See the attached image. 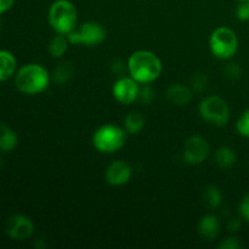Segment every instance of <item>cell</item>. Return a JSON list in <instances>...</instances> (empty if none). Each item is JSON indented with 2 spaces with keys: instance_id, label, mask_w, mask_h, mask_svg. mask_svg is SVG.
<instances>
[{
  "instance_id": "1",
  "label": "cell",
  "mask_w": 249,
  "mask_h": 249,
  "mask_svg": "<svg viewBox=\"0 0 249 249\" xmlns=\"http://www.w3.org/2000/svg\"><path fill=\"white\" fill-rule=\"evenodd\" d=\"M128 72L131 78L140 84H151L162 73V61L152 51L138 50L129 57Z\"/></svg>"
},
{
  "instance_id": "2",
  "label": "cell",
  "mask_w": 249,
  "mask_h": 249,
  "mask_svg": "<svg viewBox=\"0 0 249 249\" xmlns=\"http://www.w3.org/2000/svg\"><path fill=\"white\" fill-rule=\"evenodd\" d=\"M50 83V75L45 67L38 63H28L19 68L15 75V84L26 95H36L45 91Z\"/></svg>"
},
{
  "instance_id": "3",
  "label": "cell",
  "mask_w": 249,
  "mask_h": 249,
  "mask_svg": "<svg viewBox=\"0 0 249 249\" xmlns=\"http://www.w3.org/2000/svg\"><path fill=\"white\" fill-rule=\"evenodd\" d=\"M48 19L56 33L67 36L77 26V9L70 0H55L49 9Z\"/></svg>"
},
{
  "instance_id": "4",
  "label": "cell",
  "mask_w": 249,
  "mask_h": 249,
  "mask_svg": "<svg viewBox=\"0 0 249 249\" xmlns=\"http://www.w3.org/2000/svg\"><path fill=\"white\" fill-rule=\"evenodd\" d=\"M125 130L114 124H105L100 126L92 135V145L102 153H113L121 150L125 145Z\"/></svg>"
},
{
  "instance_id": "5",
  "label": "cell",
  "mask_w": 249,
  "mask_h": 249,
  "mask_svg": "<svg viewBox=\"0 0 249 249\" xmlns=\"http://www.w3.org/2000/svg\"><path fill=\"white\" fill-rule=\"evenodd\" d=\"M209 48L216 58L229 60L237 53L238 38L229 27H219L211 34Z\"/></svg>"
},
{
  "instance_id": "6",
  "label": "cell",
  "mask_w": 249,
  "mask_h": 249,
  "mask_svg": "<svg viewBox=\"0 0 249 249\" xmlns=\"http://www.w3.org/2000/svg\"><path fill=\"white\" fill-rule=\"evenodd\" d=\"M199 114L207 123L215 126H224L230 119V108L225 100L219 95L204 97L198 107Z\"/></svg>"
},
{
  "instance_id": "7",
  "label": "cell",
  "mask_w": 249,
  "mask_h": 249,
  "mask_svg": "<svg viewBox=\"0 0 249 249\" xmlns=\"http://www.w3.org/2000/svg\"><path fill=\"white\" fill-rule=\"evenodd\" d=\"M107 31L102 24L97 22H87L82 24L79 29L72 31L70 34H67V38L70 44L72 45H87V46H95L101 44L106 39Z\"/></svg>"
},
{
  "instance_id": "8",
  "label": "cell",
  "mask_w": 249,
  "mask_h": 249,
  "mask_svg": "<svg viewBox=\"0 0 249 249\" xmlns=\"http://www.w3.org/2000/svg\"><path fill=\"white\" fill-rule=\"evenodd\" d=\"M209 143L204 138L194 135L187 139L184 146V160L187 164L197 165L203 163L208 158Z\"/></svg>"
},
{
  "instance_id": "9",
  "label": "cell",
  "mask_w": 249,
  "mask_h": 249,
  "mask_svg": "<svg viewBox=\"0 0 249 249\" xmlns=\"http://www.w3.org/2000/svg\"><path fill=\"white\" fill-rule=\"evenodd\" d=\"M139 91H140V83L136 82L130 75L119 78L112 88L114 99L123 105H130L138 100Z\"/></svg>"
},
{
  "instance_id": "10",
  "label": "cell",
  "mask_w": 249,
  "mask_h": 249,
  "mask_svg": "<svg viewBox=\"0 0 249 249\" xmlns=\"http://www.w3.org/2000/svg\"><path fill=\"white\" fill-rule=\"evenodd\" d=\"M5 230L12 240L23 241L33 235L34 224L28 216L22 215V214H15L7 219Z\"/></svg>"
},
{
  "instance_id": "11",
  "label": "cell",
  "mask_w": 249,
  "mask_h": 249,
  "mask_svg": "<svg viewBox=\"0 0 249 249\" xmlns=\"http://www.w3.org/2000/svg\"><path fill=\"white\" fill-rule=\"evenodd\" d=\"M133 170L125 160H114L106 170V181L112 186H122L130 180Z\"/></svg>"
},
{
  "instance_id": "12",
  "label": "cell",
  "mask_w": 249,
  "mask_h": 249,
  "mask_svg": "<svg viewBox=\"0 0 249 249\" xmlns=\"http://www.w3.org/2000/svg\"><path fill=\"white\" fill-rule=\"evenodd\" d=\"M167 97L172 104L177 106H186L194 99V90L184 84H173L168 88Z\"/></svg>"
},
{
  "instance_id": "13",
  "label": "cell",
  "mask_w": 249,
  "mask_h": 249,
  "mask_svg": "<svg viewBox=\"0 0 249 249\" xmlns=\"http://www.w3.org/2000/svg\"><path fill=\"white\" fill-rule=\"evenodd\" d=\"M220 231V223L213 214H207L202 216L198 223V232L201 237L207 241H213L218 237Z\"/></svg>"
},
{
  "instance_id": "14",
  "label": "cell",
  "mask_w": 249,
  "mask_h": 249,
  "mask_svg": "<svg viewBox=\"0 0 249 249\" xmlns=\"http://www.w3.org/2000/svg\"><path fill=\"white\" fill-rule=\"evenodd\" d=\"M17 61L14 53L7 50H0V83L10 79L16 73Z\"/></svg>"
},
{
  "instance_id": "15",
  "label": "cell",
  "mask_w": 249,
  "mask_h": 249,
  "mask_svg": "<svg viewBox=\"0 0 249 249\" xmlns=\"http://www.w3.org/2000/svg\"><path fill=\"white\" fill-rule=\"evenodd\" d=\"M18 145V136L17 134L6 125L0 123V151L2 152H11Z\"/></svg>"
},
{
  "instance_id": "16",
  "label": "cell",
  "mask_w": 249,
  "mask_h": 249,
  "mask_svg": "<svg viewBox=\"0 0 249 249\" xmlns=\"http://www.w3.org/2000/svg\"><path fill=\"white\" fill-rule=\"evenodd\" d=\"M236 160H237V156L232 148L223 146L216 150L215 162L221 169H230L236 164Z\"/></svg>"
},
{
  "instance_id": "17",
  "label": "cell",
  "mask_w": 249,
  "mask_h": 249,
  "mask_svg": "<svg viewBox=\"0 0 249 249\" xmlns=\"http://www.w3.org/2000/svg\"><path fill=\"white\" fill-rule=\"evenodd\" d=\"M68 45H70V41H68L67 36L57 33L49 44V53L53 57L60 58L68 50Z\"/></svg>"
},
{
  "instance_id": "18",
  "label": "cell",
  "mask_w": 249,
  "mask_h": 249,
  "mask_svg": "<svg viewBox=\"0 0 249 249\" xmlns=\"http://www.w3.org/2000/svg\"><path fill=\"white\" fill-rule=\"evenodd\" d=\"M125 130L130 134H138L145 126V117L140 112H130L124 119Z\"/></svg>"
},
{
  "instance_id": "19",
  "label": "cell",
  "mask_w": 249,
  "mask_h": 249,
  "mask_svg": "<svg viewBox=\"0 0 249 249\" xmlns=\"http://www.w3.org/2000/svg\"><path fill=\"white\" fill-rule=\"evenodd\" d=\"M74 75V66L71 62H62L55 68L53 72V82L56 84H66L70 82Z\"/></svg>"
},
{
  "instance_id": "20",
  "label": "cell",
  "mask_w": 249,
  "mask_h": 249,
  "mask_svg": "<svg viewBox=\"0 0 249 249\" xmlns=\"http://www.w3.org/2000/svg\"><path fill=\"white\" fill-rule=\"evenodd\" d=\"M203 199L204 203L209 207V208H218L223 202V194H221L220 189L215 185H209L204 189L203 191Z\"/></svg>"
},
{
  "instance_id": "21",
  "label": "cell",
  "mask_w": 249,
  "mask_h": 249,
  "mask_svg": "<svg viewBox=\"0 0 249 249\" xmlns=\"http://www.w3.org/2000/svg\"><path fill=\"white\" fill-rule=\"evenodd\" d=\"M208 84V78L204 73H196L191 77V88L194 91L202 92L206 90Z\"/></svg>"
},
{
  "instance_id": "22",
  "label": "cell",
  "mask_w": 249,
  "mask_h": 249,
  "mask_svg": "<svg viewBox=\"0 0 249 249\" xmlns=\"http://www.w3.org/2000/svg\"><path fill=\"white\" fill-rule=\"evenodd\" d=\"M236 129L241 136L249 139V109L243 112L242 116L238 118L237 123H236Z\"/></svg>"
},
{
  "instance_id": "23",
  "label": "cell",
  "mask_w": 249,
  "mask_h": 249,
  "mask_svg": "<svg viewBox=\"0 0 249 249\" xmlns=\"http://www.w3.org/2000/svg\"><path fill=\"white\" fill-rule=\"evenodd\" d=\"M225 73V77L230 80H238L242 77V68L240 67V65L236 62L229 63L228 66L224 70Z\"/></svg>"
},
{
  "instance_id": "24",
  "label": "cell",
  "mask_w": 249,
  "mask_h": 249,
  "mask_svg": "<svg viewBox=\"0 0 249 249\" xmlns=\"http://www.w3.org/2000/svg\"><path fill=\"white\" fill-rule=\"evenodd\" d=\"M153 99H155V90L148 84H141L140 91H139V100H141L143 104H151Z\"/></svg>"
},
{
  "instance_id": "25",
  "label": "cell",
  "mask_w": 249,
  "mask_h": 249,
  "mask_svg": "<svg viewBox=\"0 0 249 249\" xmlns=\"http://www.w3.org/2000/svg\"><path fill=\"white\" fill-rule=\"evenodd\" d=\"M219 248L221 249H240L242 248V243H241L240 238L236 237V236H231V237L225 238L224 241H221V243L219 245Z\"/></svg>"
},
{
  "instance_id": "26",
  "label": "cell",
  "mask_w": 249,
  "mask_h": 249,
  "mask_svg": "<svg viewBox=\"0 0 249 249\" xmlns=\"http://www.w3.org/2000/svg\"><path fill=\"white\" fill-rule=\"evenodd\" d=\"M238 211H240L241 218H242L245 221H247V223H249V194L245 195L243 198L241 199Z\"/></svg>"
},
{
  "instance_id": "27",
  "label": "cell",
  "mask_w": 249,
  "mask_h": 249,
  "mask_svg": "<svg viewBox=\"0 0 249 249\" xmlns=\"http://www.w3.org/2000/svg\"><path fill=\"white\" fill-rule=\"evenodd\" d=\"M236 15H237L238 19L241 21H248L249 19V1H242L237 6L236 10Z\"/></svg>"
},
{
  "instance_id": "28",
  "label": "cell",
  "mask_w": 249,
  "mask_h": 249,
  "mask_svg": "<svg viewBox=\"0 0 249 249\" xmlns=\"http://www.w3.org/2000/svg\"><path fill=\"white\" fill-rule=\"evenodd\" d=\"M125 70H128V66L122 60H116L113 62V65H112V71L116 72V74H122Z\"/></svg>"
},
{
  "instance_id": "29",
  "label": "cell",
  "mask_w": 249,
  "mask_h": 249,
  "mask_svg": "<svg viewBox=\"0 0 249 249\" xmlns=\"http://www.w3.org/2000/svg\"><path fill=\"white\" fill-rule=\"evenodd\" d=\"M241 219L238 218H233L231 219L230 221L228 223V230L231 231V232H235V231H238L241 228Z\"/></svg>"
},
{
  "instance_id": "30",
  "label": "cell",
  "mask_w": 249,
  "mask_h": 249,
  "mask_svg": "<svg viewBox=\"0 0 249 249\" xmlns=\"http://www.w3.org/2000/svg\"><path fill=\"white\" fill-rule=\"evenodd\" d=\"M15 4V0H0V15L9 11Z\"/></svg>"
},
{
  "instance_id": "31",
  "label": "cell",
  "mask_w": 249,
  "mask_h": 249,
  "mask_svg": "<svg viewBox=\"0 0 249 249\" xmlns=\"http://www.w3.org/2000/svg\"><path fill=\"white\" fill-rule=\"evenodd\" d=\"M237 1H240V2H242V1H249V0H237Z\"/></svg>"
},
{
  "instance_id": "32",
  "label": "cell",
  "mask_w": 249,
  "mask_h": 249,
  "mask_svg": "<svg viewBox=\"0 0 249 249\" xmlns=\"http://www.w3.org/2000/svg\"><path fill=\"white\" fill-rule=\"evenodd\" d=\"M0 23H1V19H0Z\"/></svg>"
}]
</instances>
